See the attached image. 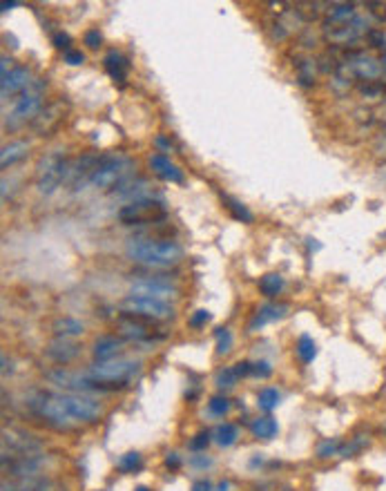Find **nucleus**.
Wrapping results in <instances>:
<instances>
[{
	"label": "nucleus",
	"instance_id": "f257e3e1",
	"mask_svg": "<svg viewBox=\"0 0 386 491\" xmlns=\"http://www.w3.org/2000/svg\"><path fill=\"white\" fill-rule=\"evenodd\" d=\"M38 415L54 429H71L76 425H92L103 415L101 404L76 393H45L40 396Z\"/></svg>",
	"mask_w": 386,
	"mask_h": 491
},
{
	"label": "nucleus",
	"instance_id": "f03ea898",
	"mask_svg": "<svg viewBox=\"0 0 386 491\" xmlns=\"http://www.w3.org/2000/svg\"><path fill=\"white\" fill-rule=\"evenodd\" d=\"M125 255L134 264L150 268H168L181 261L183 250L177 242L170 239H130L125 244Z\"/></svg>",
	"mask_w": 386,
	"mask_h": 491
},
{
	"label": "nucleus",
	"instance_id": "7ed1b4c3",
	"mask_svg": "<svg viewBox=\"0 0 386 491\" xmlns=\"http://www.w3.org/2000/svg\"><path fill=\"white\" fill-rule=\"evenodd\" d=\"M139 371H141V362L139 360L114 357V360H107V362H94L90 367V371L85 375L101 386L103 393H107V391L123 389Z\"/></svg>",
	"mask_w": 386,
	"mask_h": 491
},
{
	"label": "nucleus",
	"instance_id": "20e7f679",
	"mask_svg": "<svg viewBox=\"0 0 386 491\" xmlns=\"http://www.w3.org/2000/svg\"><path fill=\"white\" fill-rule=\"evenodd\" d=\"M132 170V161L123 154H103L98 157V163L90 177V184L96 188H112L121 186Z\"/></svg>",
	"mask_w": 386,
	"mask_h": 491
},
{
	"label": "nucleus",
	"instance_id": "39448f33",
	"mask_svg": "<svg viewBox=\"0 0 386 491\" xmlns=\"http://www.w3.org/2000/svg\"><path fill=\"white\" fill-rule=\"evenodd\" d=\"M69 177H71V165L63 159L61 152H52L38 165V190L42 194H52Z\"/></svg>",
	"mask_w": 386,
	"mask_h": 491
},
{
	"label": "nucleus",
	"instance_id": "423d86ee",
	"mask_svg": "<svg viewBox=\"0 0 386 491\" xmlns=\"http://www.w3.org/2000/svg\"><path fill=\"white\" fill-rule=\"evenodd\" d=\"M121 311L134 317H143L148 321H161L172 317V306L163 300H152V297H139V295H127L121 302Z\"/></svg>",
	"mask_w": 386,
	"mask_h": 491
},
{
	"label": "nucleus",
	"instance_id": "0eeeda50",
	"mask_svg": "<svg viewBox=\"0 0 386 491\" xmlns=\"http://www.w3.org/2000/svg\"><path fill=\"white\" fill-rule=\"evenodd\" d=\"M130 295L168 302L170 297H175L177 295V286L170 284V279H165V277H141L130 286Z\"/></svg>",
	"mask_w": 386,
	"mask_h": 491
},
{
	"label": "nucleus",
	"instance_id": "6e6552de",
	"mask_svg": "<svg viewBox=\"0 0 386 491\" xmlns=\"http://www.w3.org/2000/svg\"><path fill=\"white\" fill-rule=\"evenodd\" d=\"M40 107H42V83L38 78H34L32 85L16 98L11 117L13 119H21V121L32 119L34 114H38Z\"/></svg>",
	"mask_w": 386,
	"mask_h": 491
},
{
	"label": "nucleus",
	"instance_id": "1a4fd4ad",
	"mask_svg": "<svg viewBox=\"0 0 386 491\" xmlns=\"http://www.w3.org/2000/svg\"><path fill=\"white\" fill-rule=\"evenodd\" d=\"M368 32H370L368 18H366V16H360V13H357V16H355L351 23L337 27V30H333V32H328V34H326V40H328V43H335V45H353L355 40H360V38L366 36Z\"/></svg>",
	"mask_w": 386,
	"mask_h": 491
},
{
	"label": "nucleus",
	"instance_id": "9d476101",
	"mask_svg": "<svg viewBox=\"0 0 386 491\" xmlns=\"http://www.w3.org/2000/svg\"><path fill=\"white\" fill-rule=\"evenodd\" d=\"M119 326L123 331V335L132 338L136 342H154V340H161V335H154V331L150 329L148 321H143V317H134V315H127L123 313V317L119 319Z\"/></svg>",
	"mask_w": 386,
	"mask_h": 491
},
{
	"label": "nucleus",
	"instance_id": "9b49d317",
	"mask_svg": "<svg viewBox=\"0 0 386 491\" xmlns=\"http://www.w3.org/2000/svg\"><path fill=\"white\" fill-rule=\"evenodd\" d=\"M42 462H45V458H42L40 454H32V456H18V458H11L9 460V467L7 473L13 475V478L18 480H25V478H36Z\"/></svg>",
	"mask_w": 386,
	"mask_h": 491
},
{
	"label": "nucleus",
	"instance_id": "f8f14e48",
	"mask_svg": "<svg viewBox=\"0 0 386 491\" xmlns=\"http://www.w3.org/2000/svg\"><path fill=\"white\" fill-rule=\"evenodd\" d=\"M355 7H357L355 3H333V5H328L326 16H324V23H322V27L326 30V34L333 32V30H337V27H341V25L351 23V20L357 16V9H355Z\"/></svg>",
	"mask_w": 386,
	"mask_h": 491
},
{
	"label": "nucleus",
	"instance_id": "ddd939ff",
	"mask_svg": "<svg viewBox=\"0 0 386 491\" xmlns=\"http://www.w3.org/2000/svg\"><path fill=\"white\" fill-rule=\"evenodd\" d=\"M150 167H152V172L163 181H170V184H183V170H179V167L161 152H156L150 157Z\"/></svg>",
	"mask_w": 386,
	"mask_h": 491
},
{
	"label": "nucleus",
	"instance_id": "4468645a",
	"mask_svg": "<svg viewBox=\"0 0 386 491\" xmlns=\"http://www.w3.org/2000/svg\"><path fill=\"white\" fill-rule=\"evenodd\" d=\"M30 85H32V78H30V69H27V67H16L13 72L5 74L3 81H0L3 98H7L11 94H23Z\"/></svg>",
	"mask_w": 386,
	"mask_h": 491
},
{
	"label": "nucleus",
	"instance_id": "2eb2a0df",
	"mask_svg": "<svg viewBox=\"0 0 386 491\" xmlns=\"http://www.w3.org/2000/svg\"><path fill=\"white\" fill-rule=\"evenodd\" d=\"M154 208H161V203H154L150 199H143V201H132L123 206L117 217L121 223H127V226H132V223H141L146 221V210H154Z\"/></svg>",
	"mask_w": 386,
	"mask_h": 491
},
{
	"label": "nucleus",
	"instance_id": "dca6fc26",
	"mask_svg": "<svg viewBox=\"0 0 386 491\" xmlns=\"http://www.w3.org/2000/svg\"><path fill=\"white\" fill-rule=\"evenodd\" d=\"M81 353L78 344H71L69 340H56L45 348L47 360L56 362V364H69L71 360H76Z\"/></svg>",
	"mask_w": 386,
	"mask_h": 491
},
{
	"label": "nucleus",
	"instance_id": "f3484780",
	"mask_svg": "<svg viewBox=\"0 0 386 491\" xmlns=\"http://www.w3.org/2000/svg\"><path fill=\"white\" fill-rule=\"evenodd\" d=\"M286 313H288V306L286 304H266L262 306L259 311L255 313V317L250 319V324H248V331H257V329H262L266 324H270V321H275L279 317H283Z\"/></svg>",
	"mask_w": 386,
	"mask_h": 491
},
{
	"label": "nucleus",
	"instance_id": "a211bd4d",
	"mask_svg": "<svg viewBox=\"0 0 386 491\" xmlns=\"http://www.w3.org/2000/svg\"><path fill=\"white\" fill-rule=\"evenodd\" d=\"M103 65H105V72H107L114 81L125 83V78H127V69H130V61H127L121 52H117V49L107 52V54H105V59H103Z\"/></svg>",
	"mask_w": 386,
	"mask_h": 491
},
{
	"label": "nucleus",
	"instance_id": "6ab92c4d",
	"mask_svg": "<svg viewBox=\"0 0 386 491\" xmlns=\"http://www.w3.org/2000/svg\"><path fill=\"white\" fill-rule=\"evenodd\" d=\"M123 346V340L114 338V335H105V338H98L94 342V348H92V355L96 362H107V360H114L117 357V353L121 350Z\"/></svg>",
	"mask_w": 386,
	"mask_h": 491
},
{
	"label": "nucleus",
	"instance_id": "aec40b11",
	"mask_svg": "<svg viewBox=\"0 0 386 491\" xmlns=\"http://www.w3.org/2000/svg\"><path fill=\"white\" fill-rule=\"evenodd\" d=\"M85 326L83 321L74 319V317H59L52 324V333L56 335V340H71V338H78L83 335Z\"/></svg>",
	"mask_w": 386,
	"mask_h": 491
},
{
	"label": "nucleus",
	"instance_id": "412c9836",
	"mask_svg": "<svg viewBox=\"0 0 386 491\" xmlns=\"http://www.w3.org/2000/svg\"><path fill=\"white\" fill-rule=\"evenodd\" d=\"M250 431H252V436L255 438H259V440H270V438H275L277 436V420H273L270 415L266 418H257L252 420V425H250Z\"/></svg>",
	"mask_w": 386,
	"mask_h": 491
},
{
	"label": "nucleus",
	"instance_id": "4be33fe9",
	"mask_svg": "<svg viewBox=\"0 0 386 491\" xmlns=\"http://www.w3.org/2000/svg\"><path fill=\"white\" fill-rule=\"evenodd\" d=\"M27 143H23V141H16V143H9V146H5L3 148V152H0V165L7 167L9 165H13L16 161H21V159H25L27 157Z\"/></svg>",
	"mask_w": 386,
	"mask_h": 491
},
{
	"label": "nucleus",
	"instance_id": "5701e85b",
	"mask_svg": "<svg viewBox=\"0 0 386 491\" xmlns=\"http://www.w3.org/2000/svg\"><path fill=\"white\" fill-rule=\"evenodd\" d=\"M212 438H214V442H217L219 446H223V449L226 446H233L237 442V438H239V429L235 425H230V422H223V425H219L217 429H214Z\"/></svg>",
	"mask_w": 386,
	"mask_h": 491
},
{
	"label": "nucleus",
	"instance_id": "b1692460",
	"mask_svg": "<svg viewBox=\"0 0 386 491\" xmlns=\"http://www.w3.org/2000/svg\"><path fill=\"white\" fill-rule=\"evenodd\" d=\"M283 290V277L277 273H268L259 279V292L266 295V297H277V295Z\"/></svg>",
	"mask_w": 386,
	"mask_h": 491
},
{
	"label": "nucleus",
	"instance_id": "393cba45",
	"mask_svg": "<svg viewBox=\"0 0 386 491\" xmlns=\"http://www.w3.org/2000/svg\"><path fill=\"white\" fill-rule=\"evenodd\" d=\"M52 483L45 478H25L18 480L16 485H5L3 491H49Z\"/></svg>",
	"mask_w": 386,
	"mask_h": 491
},
{
	"label": "nucleus",
	"instance_id": "a878e982",
	"mask_svg": "<svg viewBox=\"0 0 386 491\" xmlns=\"http://www.w3.org/2000/svg\"><path fill=\"white\" fill-rule=\"evenodd\" d=\"M295 353L304 364H310L317 355V344L312 342V338H308V335H302V338H299L297 344H295Z\"/></svg>",
	"mask_w": 386,
	"mask_h": 491
},
{
	"label": "nucleus",
	"instance_id": "bb28decb",
	"mask_svg": "<svg viewBox=\"0 0 386 491\" xmlns=\"http://www.w3.org/2000/svg\"><path fill=\"white\" fill-rule=\"evenodd\" d=\"M281 396H279V391L273 389V386H268V389H262L259 391V396H257V404H259V409L270 413L273 409H277V404H279Z\"/></svg>",
	"mask_w": 386,
	"mask_h": 491
},
{
	"label": "nucleus",
	"instance_id": "cd10ccee",
	"mask_svg": "<svg viewBox=\"0 0 386 491\" xmlns=\"http://www.w3.org/2000/svg\"><path fill=\"white\" fill-rule=\"evenodd\" d=\"M221 201L226 203V208L230 210V215L239 221H244V223H250L252 221V213L244 206V203H239L237 199H233V196H228V194H221Z\"/></svg>",
	"mask_w": 386,
	"mask_h": 491
},
{
	"label": "nucleus",
	"instance_id": "c85d7f7f",
	"mask_svg": "<svg viewBox=\"0 0 386 491\" xmlns=\"http://www.w3.org/2000/svg\"><path fill=\"white\" fill-rule=\"evenodd\" d=\"M295 67H297L299 83H302L304 88H310L312 83H315V63L308 61V59H302L299 63H295Z\"/></svg>",
	"mask_w": 386,
	"mask_h": 491
},
{
	"label": "nucleus",
	"instance_id": "c756f323",
	"mask_svg": "<svg viewBox=\"0 0 386 491\" xmlns=\"http://www.w3.org/2000/svg\"><path fill=\"white\" fill-rule=\"evenodd\" d=\"M117 467H119L123 473H134V471H139V469L143 467L141 454H136V451H130V454L121 456V458H119V462H117Z\"/></svg>",
	"mask_w": 386,
	"mask_h": 491
},
{
	"label": "nucleus",
	"instance_id": "7c9ffc66",
	"mask_svg": "<svg viewBox=\"0 0 386 491\" xmlns=\"http://www.w3.org/2000/svg\"><path fill=\"white\" fill-rule=\"evenodd\" d=\"M237 380H239V375H237L235 367H226L217 373V377H214V384L226 391V389H233L237 384Z\"/></svg>",
	"mask_w": 386,
	"mask_h": 491
},
{
	"label": "nucleus",
	"instance_id": "2f4dec72",
	"mask_svg": "<svg viewBox=\"0 0 386 491\" xmlns=\"http://www.w3.org/2000/svg\"><path fill=\"white\" fill-rule=\"evenodd\" d=\"M228 411H230V400H228L226 396H214V398H210V402H208V413H210V415L223 418Z\"/></svg>",
	"mask_w": 386,
	"mask_h": 491
},
{
	"label": "nucleus",
	"instance_id": "473e14b6",
	"mask_svg": "<svg viewBox=\"0 0 386 491\" xmlns=\"http://www.w3.org/2000/svg\"><path fill=\"white\" fill-rule=\"evenodd\" d=\"M357 88H360V92L364 96H368V98H375V96H380V94L386 92L382 81H360V85H357Z\"/></svg>",
	"mask_w": 386,
	"mask_h": 491
},
{
	"label": "nucleus",
	"instance_id": "72a5a7b5",
	"mask_svg": "<svg viewBox=\"0 0 386 491\" xmlns=\"http://www.w3.org/2000/svg\"><path fill=\"white\" fill-rule=\"evenodd\" d=\"M214 338H217V353L226 355L228 350H230V346H233V333L228 329H217Z\"/></svg>",
	"mask_w": 386,
	"mask_h": 491
},
{
	"label": "nucleus",
	"instance_id": "f704fd0d",
	"mask_svg": "<svg viewBox=\"0 0 386 491\" xmlns=\"http://www.w3.org/2000/svg\"><path fill=\"white\" fill-rule=\"evenodd\" d=\"M366 43L373 47V49H386V34H384V30L370 27V32L366 34Z\"/></svg>",
	"mask_w": 386,
	"mask_h": 491
},
{
	"label": "nucleus",
	"instance_id": "c9c22d12",
	"mask_svg": "<svg viewBox=\"0 0 386 491\" xmlns=\"http://www.w3.org/2000/svg\"><path fill=\"white\" fill-rule=\"evenodd\" d=\"M366 442H368V438H366V436H357V438H353L349 444H344V446L339 449V456H341V458H349V456H353V454L360 451V449H362Z\"/></svg>",
	"mask_w": 386,
	"mask_h": 491
},
{
	"label": "nucleus",
	"instance_id": "e433bc0d",
	"mask_svg": "<svg viewBox=\"0 0 386 491\" xmlns=\"http://www.w3.org/2000/svg\"><path fill=\"white\" fill-rule=\"evenodd\" d=\"M339 440H324L320 446H317V456L320 458H331L335 454H339Z\"/></svg>",
	"mask_w": 386,
	"mask_h": 491
},
{
	"label": "nucleus",
	"instance_id": "4c0bfd02",
	"mask_svg": "<svg viewBox=\"0 0 386 491\" xmlns=\"http://www.w3.org/2000/svg\"><path fill=\"white\" fill-rule=\"evenodd\" d=\"M210 440H212L210 433L201 431V433H197V436L190 440V449H192V451H206V446L210 444Z\"/></svg>",
	"mask_w": 386,
	"mask_h": 491
},
{
	"label": "nucleus",
	"instance_id": "58836bf2",
	"mask_svg": "<svg viewBox=\"0 0 386 491\" xmlns=\"http://www.w3.org/2000/svg\"><path fill=\"white\" fill-rule=\"evenodd\" d=\"M252 375L259 377V380H266V377L273 375V367L268 362L259 360V362H252Z\"/></svg>",
	"mask_w": 386,
	"mask_h": 491
},
{
	"label": "nucleus",
	"instance_id": "ea45409f",
	"mask_svg": "<svg viewBox=\"0 0 386 491\" xmlns=\"http://www.w3.org/2000/svg\"><path fill=\"white\" fill-rule=\"evenodd\" d=\"M366 9L368 13L373 16L378 23H384L386 20V5L384 3H366Z\"/></svg>",
	"mask_w": 386,
	"mask_h": 491
},
{
	"label": "nucleus",
	"instance_id": "a19ab883",
	"mask_svg": "<svg viewBox=\"0 0 386 491\" xmlns=\"http://www.w3.org/2000/svg\"><path fill=\"white\" fill-rule=\"evenodd\" d=\"M210 321V313L208 311H197V313H192V317L188 319V324L192 326V329H201V326H206Z\"/></svg>",
	"mask_w": 386,
	"mask_h": 491
},
{
	"label": "nucleus",
	"instance_id": "79ce46f5",
	"mask_svg": "<svg viewBox=\"0 0 386 491\" xmlns=\"http://www.w3.org/2000/svg\"><path fill=\"white\" fill-rule=\"evenodd\" d=\"M101 40H103V36H101V32H98V30H88V32H85V45H88V47L96 49L98 45H101Z\"/></svg>",
	"mask_w": 386,
	"mask_h": 491
},
{
	"label": "nucleus",
	"instance_id": "37998d69",
	"mask_svg": "<svg viewBox=\"0 0 386 491\" xmlns=\"http://www.w3.org/2000/svg\"><path fill=\"white\" fill-rule=\"evenodd\" d=\"M85 61V54L81 49H69L65 52V63L67 65H81Z\"/></svg>",
	"mask_w": 386,
	"mask_h": 491
},
{
	"label": "nucleus",
	"instance_id": "c03bdc74",
	"mask_svg": "<svg viewBox=\"0 0 386 491\" xmlns=\"http://www.w3.org/2000/svg\"><path fill=\"white\" fill-rule=\"evenodd\" d=\"M235 371H237V375L239 377H246V375H252V362H239V364H235Z\"/></svg>",
	"mask_w": 386,
	"mask_h": 491
},
{
	"label": "nucleus",
	"instance_id": "a18cd8bd",
	"mask_svg": "<svg viewBox=\"0 0 386 491\" xmlns=\"http://www.w3.org/2000/svg\"><path fill=\"white\" fill-rule=\"evenodd\" d=\"M54 45L59 47V49H65V52L71 49V47H69V36H67V34H56V36H54Z\"/></svg>",
	"mask_w": 386,
	"mask_h": 491
},
{
	"label": "nucleus",
	"instance_id": "49530a36",
	"mask_svg": "<svg viewBox=\"0 0 386 491\" xmlns=\"http://www.w3.org/2000/svg\"><path fill=\"white\" fill-rule=\"evenodd\" d=\"M13 69H16V67H13V61L7 59V56H3V59H0V72H3V76L13 72Z\"/></svg>",
	"mask_w": 386,
	"mask_h": 491
},
{
	"label": "nucleus",
	"instance_id": "de8ad7c7",
	"mask_svg": "<svg viewBox=\"0 0 386 491\" xmlns=\"http://www.w3.org/2000/svg\"><path fill=\"white\" fill-rule=\"evenodd\" d=\"M179 465H181V458H179L177 454H168V458H165V467L177 469Z\"/></svg>",
	"mask_w": 386,
	"mask_h": 491
},
{
	"label": "nucleus",
	"instance_id": "09e8293b",
	"mask_svg": "<svg viewBox=\"0 0 386 491\" xmlns=\"http://www.w3.org/2000/svg\"><path fill=\"white\" fill-rule=\"evenodd\" d=\"M154 143H156V148H161L163 152H170V143L165 141L163 136H156V138H154Z\"/></svg>",
	"mask_w": 386,
	"mask_h": 491
},
{
	"label": "nucleus",
	"instance_id": "8fccbe9b",
	"mask_svg": "<svg viewBox=\"0 0 386 491\" xmlns=\"http://www.w3.org/2000/svg\"><path fill=\"white\" fill-rule=\"evenodd\" d=\"M212 487H210V483H206V480H199V483H194V487H192V491H210Z\"/></svg>",
	"mask_w": 386,
	"mask_h": 491
},
{
	"label": "nucleus",
	"instance_id": "3c124183",
	"mask_svg": "<svg viewBox=\"0 0 386 491\" xmlns=\"http://www.w3.org/2000/svg\"><path fill=\"white\" fill-rule=\"evenodd\" d=\"M192 465H194V467H210L212 462H210L208 458H192Z\"/></svg>",
	"mask_w": 386,
	"mask_h": 491
},
{
	"label": "nucleus",
	"instance_id": "603ef678",
	"mask_svg": "<svg viewBox=\"0 0 386 491\" xmlns=\"http://www.w3.org/2000/svg\"><path fill=\"white\" fill-rule=\"evenodd\" d=\"M18 3H3V5H0V9H3V11H9L11 7H16Z\"/></svg>",
	"mask_w": 386,
	"mask_h": 491
},
{
	"label": "nucleus",
	"instance_id": "864d4df0",
	"mask_svg": "<svg viewBox=\"0 0 386 491\" xmlns=\"http://www.w3.org/2000/svg\"><path fill=\"white\" fill-rule=\"evenodd\" d=\"M7 371H11V367H7V355H3V375H7Z\"/></svg>",
	"mask_w": 386,
	"mask_h": 491
},
{
	"label": "nucleus",
	"instance_id": "5fc2aeb1",
	"mask_svg": "<svg viewBox=\"0 0 386 491\" xmlns=\"http://www.w3.org/2000/svg\"><path fill=\"white\" fill-rule=\"evenodd\" d=\"M217 489H219V491H228V489H230V483H221Z\"/></svg>",
	"mask_w": 386,
	"mask_h": 491
},
{
	"label": "nucleus",
	"instance_id": "6e6d98bb",
	"mask_svg": "<svg viewBox=\"0 0 386 491\" xmlns=\"http://www.w3.org/2000/svg\"><path fill=\"white\" fill-rule=\"evenodd\" d=\"M134 491H150V489H148V487H136Z\"/></svg>",
	"mask_w": 386,
	"mask_h": 491
}]
</instances>
